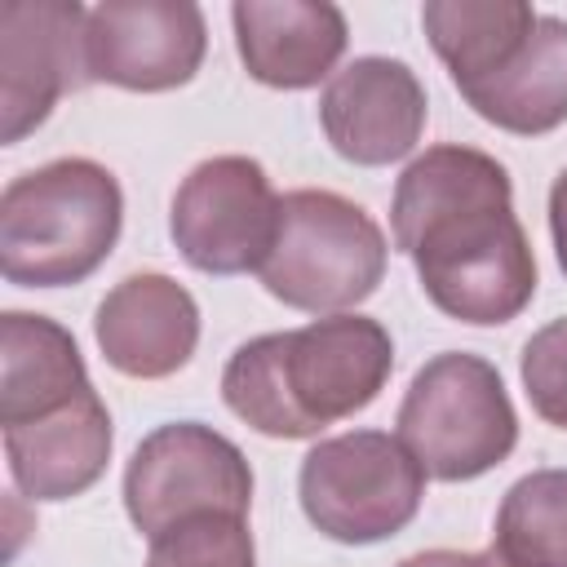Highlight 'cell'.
<instances>
[{
  "mask_svg": "<svg viewBox=\"0 0 567 567\" xmlns=\"http://www.w3.org/2000/svg\"><path fill=\"white\" fill-rule=\"evenodd\" d=\"M394 244L425 297L465 323H505L536 292V257L509 208V173L470 146H434L394 190Z\"/></svg>",
  "mask_w": 567,
  "mask_h": 567,
  "instance_id": "obj_1",
  "label": "cell"
},
{
  "mask_svg": "<svg viewBox=\"0 0 567 567\" xmlns=\"http://www.w3.org/2000/svg\"><path fill=\"white\" fill-rule=\"evenodd\" d=\"M390 368L394 346L377 319L332 315L239 346L226 363L221 394L252 430L270 439H310L315 430L368 408Z\"/></svg>",
  "mask_w": 567,
  "mask_h": 567,
  "instance_id": "obj_2",
  "label": "cell"
},
{
  "mask_svg": "<svg viewBox=\"0 0 567 567\" xmlns=\"http://www.w3.org/2000/svg\"><path fill=\"white\" fill-rule=\"evenodd\" d=\"M120 186L93 159H53L9 182L0 199V270L27 288L93 275L120 235Z\"/></svg>",
  "mask_w": 567,
  "mask_h": 567,
  "instance_id": "obj_3",
  "label": "cell"
},
{
  "mask_svg": "<svg viewBox=\"0 0 567 567\" xmlns=\"http://www.w3.org/2000/svg\"><path fill=\"white\" fill-rule=\"evenodd\" d=\"M266 292L297 310H346L372 297L385 275V235L332 190H292L279 199V226L257 266Z\"/></svg>",
  "mask_w": 567,
  "mask_h": 567,
  "instance_id": "obj_4",
  "label": "cell"
},
{
  "mask_svg": "<svg viewBox=\"0 0 567 567\" xmlns=\"http://www.w3.org/2000/svg\"><path fill=\"white\" fill-rule=\"evenodd\" d=\"M518 416L496 368L478 354H439L416 377L399 408V443L412 461L443 478H478L514 452Z\"/></svg>",
  "mask_w": 567,
  "mask_h": 567,
  "instance_id": "obj_5",
  "label": "cell"
},
{
  "mask_svg": "<svg viewBox=\"0 0 567 567\" xmlns=\"http://www.w3.org/2000/svg\"><path fill=\"white\" fill-rule=\"evenodd\" d=\"M425 470L412 452L377 430L323 439L301 465L306 518L346 545H372L412 523Z\"/></svg>",
  "mask_w": 567,
  "mask_h": 567,
  "instance_id": "obj_6",
  "label": "cell"
},
{
  "mask_svg": "<svg viewBox=\"0 0 567 567\" xmlns=\"http://www.w3.org/2000/svg\"><path fill=\"white\" fill-rule=\"evenodd\" d=\"M252 474L244 452L208 425L155 430L128 461L124 505L142 536H164L195 514H248Z\"/></svg>",
  "mask_w": 567,
  "mask_h": 567,
  "instance_id": "obj_7",
  "label": "cell"
},
{
  "mask_svg": "<svg viewBox=\"0 0 567 567\" xmlns=\"http://www.w3.org/2000/svg\"><path fill=\"white\" fill-rule=\"evenodd\" d=\"M279 199L270 177L248 155L204 159L173 199V239L195 270H257L275 244Z\"/></svg>",
  "mask_w": 567,
  "mask_h": 567,
  "instance_id": "obj_8",
  "label": "cell"
},
{
  "mask_svg": "<svg viewBox=\"0 0 567 567\" xmlns=\"http://www.w3.org/2000/svg\"><path fill=\"white\" fill-rule=\"evenodd\" d=\"M89 13L75 0H0V137L22 142L53 102L89 84Z\"/></svg>",
  "mask_w": 567,
  "mask_h": 567,
  "instance_id": "obj_9",
  "label": "cell"
},
{
  "mask_svg": "<svg viewBox=\"0 0 567 567\" xmlns=\"http://www.w3.org/2000/svg\"><path fill=\"white\" fill-rule=\"evenodd\" d=\"M204 13L190 0H106L89 9V80L137 93L186 84L204 62Z\"/></svg>",
  "mask_w": 567,
  "mask_h": 567,
  "instance_id": "obj_10",
  "label": "cell"
},
{
  "mask_svg": "<svg viewBox=\"0 0 567 567\" xmlns=\"http://www.w3.org/2000/svg\"><path fill=\"white\" fill-rule=\"evenodd\" d=\"M319 120L337 155L390 164L408 155L425 128V89L394 58H359L323 89Z\"/></svg>",
  "mask_w": 567,
  "mask_h": 567,
  "instance_id": "obj_11",
  "label": "cell"
},
{
  "mask_svg": "<svg viewBox=\"0 0 567 567\" xmlns=\"http://www.w3.org/2000/svg\"><path fill=\"white\" fill-rule=\"evenodd\" d=\"M199 341L195 297L168 275H128L97 306V346L124 377H168Z\"/></svg>",
  "mask_w": 567,
  "mask_h": 567,
  "instance_id": "obj_12",
  "label": "cell"
},
{
  "mask_svg": "<svg viewBox=\"0 0 567 567\" xmlns=\"http://www.w3.org/2000/svg\"><path fill=\"white\" fill-rule=\"evenodd\" d=\"M230 18L248 75L270 89L319 84L346 49V18L323 0H239Z\"/></svg>",
  "mask_w": 567,
  "mask_h": 567,
  "instance_id": "obj_13",
  "label": "cell"
},
{
  "mask_svg": "<svg viewBox=\"0 0 567 567\" xmlns=\"http://www.w3.org/2000/svg\"><path fill=\"white\" fill-rule=\"evenodd\" d=\"M4 452L13 483L35 501H66L97 483L111 456V416L93 385L66 408L4 425Z\"/></svg>",
  "mask_w": 567,
  "mask_h": 567,
  "instance_id": "obj_14",
  "label": "cell"
},
{
  "mask_svg": "<svg viewBox=\"0 0 567 567\" xmlns=\"http://www.w3.org/2000/svg\"><path fill=\"white\" fill-rule=\"evenodd\" d=\"M89 390L84 359L66 328L44 315L9 310L0 319V421L49 416Z\"/></svg>",
  "mask_w": 567,
  "mask_h": 567,
  "instance_id": "obj_15",
  "label": "cell"
},
{
  "mask_svg": "<svg viewBox=\"0 0 567 567\" xmlns=\"http://www.w3.org/2000/svg\"><path fill=\"white\" fill-rule=\"evenodd\" d=\"M465 102L509 133H549L567 120V22L536 18L527 44L483 84L465 89Z\"/></svg>",
  "mask_w": 567,
  "mask_h": 567,
  "instance_id": "obj_16",
  "label": "cell"
},
{
  "mask_svg": "<svg viewBox=\"0 0 567 567\" xmlns=\"http://www.w3.org/2000/svg\"><path fill=\"white\" fill-rule=\"evenodd\" d=\"M421 22L434 53L465 93L492 80L527 44L536 13L523 0H434L421 9Z\"/></svg>",
  "mask_w": 567,
  "mask_h": 567,
  "instance_id": "obj_17",
  "label": "cell"
},
{
  "mask_svg": "<svg viewBox=\"0 0 567 567\" xmlns=\"http://www.w3.org/2000/svg\"><path fill=\"white\" fill-rule=\"evenodd\" d=\"M492 549L505 567H567V470H536L505 492Z\"/></svg>",
  "mask_w": 567,
  "mask_h": 567,
  "instance_id": "obj_18",
  "label": "cell"
},
{
  "mask_svg": "<svg viewBox=\"0 0 567 567\" xmlns=\"http://www.w3.org/2000/svg\"><path fill=\"white\" fill-rule=\"evenodd\" d=\"M146 567H252L244 514H195L151 540Z\"/></svg>",
  "mask_w": 567,
  "mask_h": 567,
  "instance_id": "obj_19",
  "label": "cell"
},
{
  "mask_svg": "<svg viewBox=\"0 0 567 567\" xmlns=\"http://www.w3.org/2000/svg\"><path fill=\"white\" fill-rule=\"evenodd\" d=\"M523 385L532 408L567 430V319H554L540 328L523 350Z\"/></svg>",
  "mask_w": 567,
  "mask_h": 567,
  "instance_id": "obj_20",
  "label": "cell"
},
{
  "mask_svg": "<svg viewBox=\"0 0 567 567\" xmlns=\"http://www.w3.org/2000/svg\"><path fill=\"white\" fill-rule=\"evenodd\" d=\"M399 567H505L496 558V549L487 554H461V549H425V554H412L403 558Z\"/></svg>",
  "mask_w": 567,
  "mask_h": 567,
  "instance_id": "obj_21",
  "label": "cell"
},
{
  "mask_svg": "<svg viewBox=\"0 0 567 567\" xmlns=\"http://www.w3.org/2000/svg\"><path fill=\"white\" fill-rule=\"evenodd\" d=\"M549 230H554L558 266L567 270V173H558V182H554V190H549Z\"/></svg>",
  "mask_w": 567,
  "mask_h": 567,
  "instance_id": "obj_22",
  "label": "cell"
}]
</instances>
